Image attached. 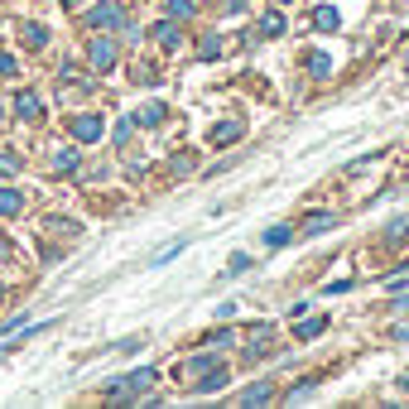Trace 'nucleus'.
Segmentation results:
<instances>
[{"label":"nucleus","mask_w":409,"mask_h":409,"mask_svg":"<svg viewBox=\"0 0 409 409\" xmlns=\"http://www.w3.org/2000/svg\"><path fill=\"white\" fill-rule=\"evenodd\" d=\"M154 381H159L154 371H130V376L111 381V385H106V395H111V400H140V395H145Z\"/></svg>","instance_id":"nucleus-1"},{"label":"nucleus","mask_w":409,"mask_h":409,"mask_svg":"<svg viewBox=\"0 0 409 409\" xmlns=\"http://www.w3.org/2000/svg\"><path fill=\"white\" fill-rule=\"evenodd\" d=\"M68 130H73V140H102V135H106V120H102V116H73V125H68Z\"/></svg>","instance_id":"nucleus-2"},{"label":"nucleus","mask_w":409,"mask_h":409,"mask_svg":"<svg viewBox=\"0 0 409 409\" xmlns=\"http://www.w3.org/2000/svg\"><path fill=\"white\" fill-rule=\"evenodd\" d=\"M87 58H92V68H97V73H106V68H116V44H111V39H92V48H87Z\"/></svg>","instance_id":"nucleus-3"},{"label":"nucleus","mask_w":409,"mask_h":409,"mask_svg":"<svg viewBox=\"0 0 409 409\" xmlns=\"http://www.w3.org/2000/svg\"><path fill=\"white\" fill-rule=\"evenodd\" d=\"M241 130H246L241 120H221V125H212V135H207V140H212V149H221V145L241 140Z\"/></svg>","instance_id":"nucleus-4"},{"label":"nucleus","mask_w":409,"mask_h":409,"mask_svg":"<svg viewBox=\"0 0 409 409\" xmlns=\"http://www.w3.org/2000/svg\"><path fill=\"white\" fill-rule=\"evenodd\" d=\"M15 116H19V120H39V116H44V102H39L34 92H19V97H15Z\"/></svg>","instance_id":"nucleus-5"},{"label":"nucleus","mask_w":409,"mask_h":409,"mask_svg":"<svg viewBox=\"0 0 409 409\" xmlns=\"http://www.w3.org/2000/svg\"><path fill=\"white\" fill-rule=\"evenodd\" d=\"M332 226H337V217H332V212H313V217H304V226H299V231H304V236H322V231H332Z\"/></svg>","instance_id":"nucleus-6"},{"label":"nucleus","mask_w":409,"mask_h":409,"mask_svg":"<svg viewBox=\"0 0 409 409\" xmlns=\"http://www.w3.org/2000/svg\"><path fill=\"white\" fill-rule=\"evenodd\" d=\"M270 337H275V327H270V322H260V327H251V337H246L251 347H246V352H251V356H260V352H270Z\"/></svg>","instance_id":"nucleus-7"},{"label":"nucleus","mask_w":409,"mask_h":409,"mask_svg":"<svg viewBox=\"0 0 409 409\" xmlns=\"http://www.w3.org/2000/svg\"><path fill=\"white\" fill-rule=\"evenodd\" d=\"M92 24H102V29H116V24H125V15H120L116 5H97V10H92Z\"/></svg>","instance_id":"nucleus-8"},{"label":"nucleus","mask_w":409,"mask_h":409,"mask_svg":"<svg viewBox=\"0 0 409 409\" xmlns=\"http://www.w3.org/2000/svg\"><path fill=\"white\" fill-rule=\"evenodd\" d=\"M164 116H169V111H164V106H159V102H149V106H140V111H135V116H130V120H135V125H159V120H164Z\"/></svg>","instance_id":"nucleus-9"},{"label":"nucleus","mask_w":409,"mask_h":409,"mask_svg":"<svg viewBox=\"0 0 409 409\" xmlns=\"http://www.w3.org/2000/svg\"><path fill=\"white\" fill-rule=\"evenodd\" d=\"M226 381H231V376H226V366H217V371H207L203 385H193V390H198V395H212V390H221Z\"/></svg>","instance_id":"nucleus-10"},{"label":"nucleus","mask_w":409,"mask_h":409,"mask_svg":"<svg viewBox=\"0 0 409 409\" xmlns=\"http://www.w3.org/2000/svg\"><path fill=\"white\" fill-rule=\"evenodd\" d=\"M15 212H24V193H15V188H0V217H15Z\"/></svg>","instance_id":"nucleus-11"},{"label":"nucleus","mask_w":409,"mask_h":409,"mask_svg":"<svg viewBox=\"0 0 409 409\" xmlns=\"http://www.w3.org/2000/svg\"><path fill=\"white\" fill-rule=\"evenodd\" d=\"M313 29H322V34L337 29V10H332V5H318V10H313Z\"/></svg>","instance_id":"nucleus-12"},{"label":"nucleus","mask_w":409,"mask_h":409,"mask_svg":"<svg viewBox=\"0 0 409 409\" xmlns=\"http://www.w3.org/2000/svg\"><path fill=\"white\" fill-rule=\"evenodd\" d=\"M149 34H154V39L164 44V48H174V44H179V24H174V19H164V24H154Z\"/></svg>","instance_id":"nucleus-13"},{"label":"nucleus","mask_w":409,"mask_h":409,"mask_svg":"<svg viewBox=\"0 0 409 409\" xmlns=\"http://www.w3.org/2000/svg\"><path fill=\"white\" fill-rule=\"evenodd\" d=\"M53 169H58V174H78V149H73V145L58 149V154H53Z\"/></svg>","instance_id":"nucleus-14"},{"label":"nucleus","mask_w":409,"mask_h":409,"mask_svg":"<svg viewBox=\"0 0 409 409\" xmlns=\"http://www.w3.org/2000/svg\"><path fill=\"white\" fill-rule=\"evenodd\" d=\"M308 73H313V78H327V73H332V58H327V53H308Z\"/></svg>","instance_id":"nucleus-15"},{"label":"nucleus","mask_w":409,"mask_h":409,"mask_svg":"<svg viewBox=\"0 0 409 409\" xmlns=\"http://www.w3.org/2000/svg\"><path fill=\"white\" fill-rule=\"evenodd\" d=\"M260 34H265V39H280V34H284V19H280V15H265V19H260Z\"/></svg>","instance_id":"nucleus-16"},{"label":"nucleus","mask_w":409,"mask_h":409,"mask_svg":"<svg viewBox=\"0 0 409 409\" xmlns=\"http://www.w3.org/2000/svg\"><path fill=\"white\" fill-rule=\"evenodd\" d=\"M44 39H48L44 24H24V44H29V48H44Z\"/></svg>","instance_id":"nucleus-17"},{"label":"nucleus","mask_w":409,"mask_h":409,"mask_svg":"<svg viewBox=\"0 0 409 409\" xmlns=\"http://www.w3.org/2000/svg\"><path fill=\"white\" fill-rule=\"evenodd\" d=\"M289 236H294V226H270V231H265V241H270V246H284Z\"/></svg>","instance_id":"nucleus-18"},{"label":"nucleus","mask_w":409,"mask_h":409,"mask_svg":"<svg viewBox=\"0 0 409 409\" xmlns=\"http://www.w3.org/2000/svg\"><path fill=\"white\" fill-rule=\"evenodd\" d=\"M246 270H251V255H246V251H236V255H231V265H226V275H246Z\"/></svg>","instance_id":"nucleus-19"},{"label":"nucleus","mask_w":409,"mask_h":409,"mask_svg":"<svg viewBox=\"0 0 409 409\" xmlns=\"http://www.w3.org/2000/svg\"><path fill=\"white\" fill-rule=\"evenodd\" d=\"M265 400H270V385H255V390L241 395V405H265Z\"/></svg>","instance_id":"nucleus-20"},{"label":"nucleus","mask_w":409,"mask_h":409,"mask_svg":"<svg viewBox=\"0 0 409 409\" xmlns=\"http://www.w3.org/2000/svg\"><path fill=\"white\" fill-rule=\"evenodd\" d=\"M169 15H174V19H188V15H193V0H169Z\"/></svg>","instance_id":"nucleus-21"},{"label":"nucleus","mask_w":409,"mask_h":409,"mask_svg":"<svg viewBox=\"0 0 409 409\" xmlns=\"http://www.w3.org/2000/svg\"><path fill=\"white\" fill-rule=\"evenodd\" d=\"M318 332H322V318H313V322H304V327H299V342H308V337H318Z\"/></svg>","instance_id":"nucleus-22"},{"label":"nucleus","mask_w":409,"mask_h":409,"mask_svg":"<svg viewBox=\"0 0 409 409\" xmlns=\"http://www.w3.org/2000/svg\"><path fill=\"white\" fill-rule=\"evenodd\" d=\"M0 174H19V159H15V154H10V149H5V154H0Z\"/></svg>","instance_id":"nucleus-23"},{"label":"nucleus","mask_w":409,"mask_h":409,"mask_svg":"<svg viewBox=\"0 0 409 409\" xmlns=\"http://www.w3.org/2000/svg\"><path fill=\"white\" fill-rule=\"evenodd\" d=\"M10 73H15V58H10V53H0V78H10Z\"/></svg>","instance_id":"nucleus-24"},{"label":"nucleus","mask_w":409,"mask_h":409,"mask_svg":"<svg viewBox=\"0 0 409 409\" xmlns=\"http://www.w3.org/2000/svg\"><path fill=\"white\" fill-rule=\"evenodd\" d=\"M5 255H10V241H5V236H0V260H5Z\"/></svg>","instance_id":"nucleus-25"},{"label":"nucleus","mask_w":409,"mask_h":409,"mask_svg":"<svg viewBox=\"0 0 409 409\" xmlns=\"http://www.w3.org/2000/svg\"><path fill=\"white\" fill-rule=\"evenodd\" d=\"M275 5H289V0H275Z\"/></svg>","instance_id":"nucleus-26"},{"label":"nucleus","mask_w":409,"mask_h":409,"mask_svg":"<svg viewBox=\"0 0 409 409\" xmlns=\"http://www.w3.org/2000/svg\"><path fill=\"white\" fill-rule=\"evenodd\" d=\"M405 68H409V53H405Z\"/></svg>","instance_id":"nucleus-27"},{"label":"nucleus","mask_w":409,"mask_h":409,"mask_svg":"<svg viewBox=\"0 0 409 409\" xmlns=\"http://www.w3.org/2000/svg\"><path fill=\"white\" fill-rule=\"evenodd\" d=\"M0 299H5V294H0Z\"/></svg>","instance_id":"nucleus-28"}]
</instances>
